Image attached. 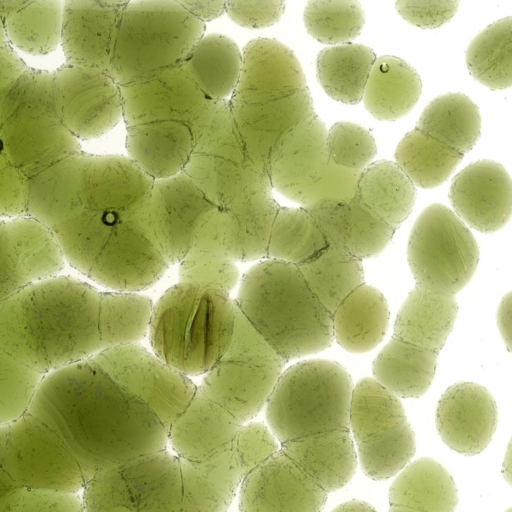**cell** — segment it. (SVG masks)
Masks as SVG:
<instances>
[{
    "mask_svg": "<svg viewBox=\"0 0 512 512\" xmlns=\"http://www.w3.org/2000/svg\"><path fill=\"white\" fill-rule=\"evenodd\" d=\"M28 413L94 474L166 450L168 443L167 430L153 411L92 358L44 375Z\"/></svg>",
    "mask_w": 512,
    "mask_h": 512,
    "instance_id": "cell-1",
    "label": "cell"
},
{
    "mask_svg": "<svg viewBox=\"0 0 512 512\" xmlns=\"http://www.w3.org/2000/svg\"><path fill=\"white\" fill-rule=\"evenodd\" d=\"M352 390L340 364L305 360L282 372L266 402L280 449L327 492L345 486L357 468L349 427Z\"/></svg>",
    "mask_w": 512,
    "mask_h": 512,
    "instance_id": "cell-2",
    "label": "cell"
},
{
    "mask_svg": "<svg viewBox=\"0 0 512 512\" xmlns=\"http://www.w3.org/2000/svg\"><path fill=\"white\" fill-rule=\"evenodd\" d=\"M101 292L56 275L0 302V349L46 375L101 351Z\"/></svg>",
    "mask_w": 512,
    "mask_h": 512,
    "instance_id": "cell-3",
    "label": "cell"
},
{
    "mask_svg": "<svg viewBox=\"0 0 512 512\" xmlns=\"http://www.w3.org/2000/svg\"><path fill=\"white\" fill-rule=\"evenodd\" d=\"M52 233L66 264L118 292L144 290L169 267L150 231L146 207L131 216L81 210Z\"/></svg>",
    "mask_w": 512,
    "mask_h": 512,
    "instance_id": "cell-4",
    "label": "cell"
},
{
    "mask_svg": "<svg viewBox=\"0 0 512 512\" xmlns=\"http://www.w3.org/2000/svg\"><path fill=\"white\" fill-rule=\"evenodd\" d=\"M237 309L287 363L333 341L332 315L296 265L265 259L241 278Z\"/></svg>",
    "mask_w": 512,
    "mask_h": 512,
    "instance_id": "cell-5",
    "label": "cell"
},
{
    "mask_svg": "<svg viewBox=\"0 0 512 512\" xmlns=\"http://www.w3.org/2000/svg\"><path fill=\"white\" fill-rule=\"evenodd\" d=\"M236 314L229 293L179 282L152 307L148 334L153 353L187 377L206 374L228 348Z\"/></svg>",
    "mask_w": 512,
    "mask_h": 512,
    "instance_id": "cell-6",
    "label": "cell"
},
{
    "mask_svg": "<svg viewBox=\"0 0 512 512\" xmlns=\"http://www.w3.org/2000/svg\"><path fill=\"white\" fill-rule=\"evenodd\" d=\"M205 25L179 1L128 2L114 47L111 76L128 85L180 66Z\"/></svg>",
    "mask_w": 512,
    "mask_h": 512,
    "instance_id": "cell-7",
    "label": "cell"
},
{
    "mask_svg": "<svg viewBox=\"0 0 512 512\" xmlns=\"http://www.w3.org/2000/svg\"><path fill=\"white\" fill-rule=\"evenodd\" d=\"M183 173L217 206L271 190L267 170L244 144L228 101L217 102L194 132V145Z\"/></svg>",
    "mask_w": 512,
    "mask_h": 512,
    "instance_id": "cell-8",
    "label": "cell"
},
{
    "mask_svg": "<svg viewBox=\"0 0 512 512\" xmlns=\"http://www.w3.org/2000/svg\"><path fill=\"white\" fill-rule=\"evenodd\" d=\"M285 363L237 309L231 342L198 388L243 425L266 405Z\"/></svg>",
    "mask_w": 512,
    "mask_h": 512,
    "instance_id": "cell-9",
    "label": "cell"
},
{
    "mask_svg": "<svg viewBox=\"0 0 512 512\" xmlns=\"http://www.w3.org/2000/svg\"><path fill=\"white\" fill-rule=\"evenodd\" d=\"M349 427L361 468L373 480L397 475L415 454V435L399 398L373 378L353 387Z\"/></svg>",
    "mask_w": 512,
    "mask_h": 512,
    "instance_id": "cell-10",
    "label": "cell"
},
{
    "mask_svg": "<svg viewBox=\"0 0 512 512\" xmlns=\"http://www.w3.org/2000/svg\"><path fill=\"white\" fill-rule=\"evenodd\" d=\"M407 259L416 285L455 296L474 275L479 248L464 222L446 206L434 203L412 227Z\"/></svg>",
    "mask_w": 512,
    "mask_h": 512,
    "instance_id": "cell-11",
    "label": "cell"
},
{
    "mask_svg": "<svg viewBox=\"0 0 512 512\" xmlns=\"http://www.w3.org/2000/svg\"><path fill=\"white\" fill-rule=\"evenodd\" d=\"M0 470L30 490L80 493L94 475L30 413L0 425Z\"/></svg>",
    "mask_w": 512,
    "mask_h": 512,
    "instance_id": "cell-12",
    "label": "cell"
},
{
    "mask_svg": "<svg viewBox=\"0 0 512 512\" xmlns=\"http://www.w3.org/2000/svg\"><path fill=\"white\" fill-rule=\"evenodd\" d=\"M91 358L123 389L144 402L167 433L197 390L187 376L137 343L102 350Z\"/></svg>",
    "mask_w": 512,
    "mask_h": 512,
    "instance_id": "cell-13",
    "label": "cell"
},
{
    "mask_svg": "<svg viewBox=\"0 0 512 512\" xmlns=\"http://www.w3.org/2000/svg\"><path fill=\"white\" fill-rule=\"evenodd\" d=\"M326 137L324 122L311 115L288 132L269 167L272 187L303 207L324 198L342 199L334 187L338 180L327 176L332 161Z\"/></svg>",
    "mask_w": 512,
    "mask_h": 512,
    "instance_id": "cell-14",
    "label": "cell"
},
{
    "mask_svg": "<svg viewBox=\"0 0 512 512\" xmlns=\"http://www.w3.org/2000/svg\"><path fill=\"white\" fill-rule=\"evenodd\" d=\"M120 90L127 127L174 122L195 132L217 103L203 94L182 65Z\"/></svg>",
    "mask_w": 512,
    "mask_h": 512,
    "instance_id": "cell-15",
    "label": "cell"
},
{
    "mask_svg": "<svg viewBox=\"0 0 512 512\" xmlns=\"http://www.w3.org/2000/svg\"><path fill=\"white\" fill-rule=\"evenodd\" d=\"M218 207L183 172L154 181L147 222L169 266L181 262L197 229Z\"/></svg>",
    "mask_w": 512,
    "mask_h": 512,
    "instance_id": "cell-16",
    "label": "cell"
},
{
    "mask_svg": "<svg viewBox=\"0 0 512 512\" xmlns=\"http://www.w3.org/2000/svg\"><path fill=\"white\" fill-rule=\"evenodd\" d=\"M328 492L281 449L239 486L240 512H322Z\"/></svg>",
    "mask_w": 512,
    "mask_h": 512,
    "instance_id": "cell-17",
    "label": "cell"
},
{
    "mask_svg": "<svg viewBox=\"0 0 512 512\" xmlns=\"http://www.w3.org/2000/svg\"><path fill=\"white\" fill-rule=\"evenodd\" d=\"M51 231L26 220L0 221V302L21 288L65 268Z\"/></svg>",
    "mask_w": 512,
    "mask_h": 512,
    "instance_id": "cell-18",
    "label": "cell"
},
{
    "mask_svg": "<svg viewBox=\"0 0 512 512\" xmlns=\"http://www.w3.org/2000/svg\"><path fill=\"white\" fill-rule=\"evenodd\" d=\"M497 417L496 401L486 388L459 382L442 394L436 409V428L450 449L474 456L491 442Z\"/></svg>",
    "mask_w": 512,
    "mask_h": 512,
    "instance_id": "cell-19",
    "label": "cell"
},
{
    "mask_svg": "<svg viewBox=\"0 0 512 512\" xmlns=\"http://www.w3.org/2000/svg\"><path fill=\"white\" fill-rule=\"evenodd\" d=\"M511 179L506 169L492 160H479L461 170L449 191L458 217L472 228L492 233L510 219Z\"/></svg>",
    "mask_w": 512,
    "mask_h": 512,
    "instance_id": "cell-20",
    "label": "cell"
},
{
    "mask_svg": "<svg viewBox=\"0 0 512 512\" xmlns=\"http://www.w3.org/2000/svg\"><path fill=\"white\" fill-rule=\"evenodd\" d=\"M228 102L245 146L267 171L288 132L315 114L308 88L271 101Z\"/></svg>",
    "mask_w": 512,
    "mask_h": 512,
    "instance_id": "cell-21",
    "label": "cell"
},
{
    "mask_svg": "<svg viewBox=\"0 0 512 512\" xmlns=\"http://www.w3.org/2000/svg\"><path fill=\"white\" fill-rule=\"evenodd\" d=\"M86 168V188L75 213L93 210L131 216L145 209L155 180L131 159L91 158Z\"/></svg>",
    "mask_w": 512,
    "mask_h": 512,
    "instance_id": "cell-22",
    "label": "cell"
},
{
    "mask_svg": "<svg viewBox=\"0 0 512 512\" xmlns=\"http://www.w3.org/2000/svg\"><path fill=\"white\" fill-rule=\"evenodd\" d=\"M306 88L295 54L277 40L259 38L244 48L239 81L230 101H269Z\"/></svg>",
    "mask_w": 512,
    "mask_h": 512,
    "instance_id": "cell-23",
    "label": "cell"
},
{
    "mask_svg": "<svg viewBox=\"0 0 512 512\" xmlns=\"http://www.w3.org/2000/svg\"><path fill=\"white\" fill-rule=\"evenodd\" d=\"M306 208L327 246L360 260L380 254L395 231L374 217L354 195L348 199L324 198Z\"/></svg>",
    "mask_w": 512,
    "mask_h": 512,
    "instance_id": "cell-24",
    "label": "cell"
},
{
    "mask_svg": "<svg viewBox=\"0 0 512 512\" xmlns=\"http://www.w3.org/2000/svg\"><path fill=\"white\" fill-rule=\"evenodd\" d=\"M241 426L197 387L187 407L170 426L168 442L178 459L202 462L228 450Z\"/></svg>",
    "mask_w": 512,
    "mask_h": 512,
    "instance_id": "cell-25",
    "label": "cell"
},
{
    "mask_svg": "<svg viewBox=\"0 0 512 512\" xmlns=\"http://www.w3.org/2000/svg\"><path fill=\"white\" fill-rule=\"evenodd\" d=\"M134 512H179L182 479L179 459L166 450L142 455L117 467Z\"/></svg>",
    "mask_w": 512,
    "mask_h": 512,
    "instance_id": "cell-26",
    "label": "cell"
},
{
    "mask_svg": "<svg viewBox=\"0 0 512 512\" xmlns=\"http://www.w3.org/2000/svg\"><path fill=\"white\" fill-rule=\"evenodd\" d=\"M193 145V130L174 122L128 127L126 137L131 160L154 180L183 172Z\"/></svg>",
    "mask_w": 512,
    "mask_h": 512,
    "instance_id": "cell-27",
    "label": "cell"
},
{
    "mask_svg": "<svg viewBox=\"0 0 512 512\" xmlns=\"http://www.w3.org/2000/svg\"><path fill=\"white\" fill-rule=\"evenodd\" d=\"M279 207L271 190L253 193L220 207L226 247L234 261L266 259Z\"/></svg>",
    "mask_w": 512,
    "mask_h": 512,
    "instance_id": "cell-28",
    "label": "cell"
},
{
    "mask_svg": "<svg viewBox=\"0 0 512 512\" xmlns=\"http://www.w3.org/2000/svg\"><path fill=\"white\" fill-rule=\"evenodd\" d=\"M457 487L437 461L423 457L408 463L389 491V512H454Z\"/></svg>",
    "mask_w": 512,
    "mask_h": 512,
    "instance_id": "cell-29",
    "label": "cell"
},
{
    "mask_svg": "<svg viewBox=\"0 0 512 512\" xmlns=\"http://www.w3.org/2000/svg\"><path fill=\"white\" fill-rule=\"evenodd\" d=\"M455 296L415 285L402 304L394 324V337L439 353L456 320Z\"/></svg>",
    "mask_w": 512,
    "mask_h": 512,
    "instance_id": "cell-30",
    "label": "cell"
},
{
    "mask_svg": "<svg viewBox=\"0 0 512 512\" xmlns=\"http://www.w3.org/2000/svg\"><path fill=\"white\" fill-rule=\"evenodd\" d=\"M389 309L383 294L362 284L353 290L332 314L333 338L346 351L365 353L384 338Z\"/></svg>",
    "mask_w": 512,
    "mask_h": 512,
    "instance_id": "cell-31",
    "label": "cell"
},
{
    "mask_svg": "<svg viewBox=\"0 0 512 512\" xmlns=\"http://www.w3.org/2000/svg\"><path fill=\"white\" fill-rule=\"evenodd\" d=\"M178 275L180 282L209 285L227 293L236 287L239 271L226 247L220 207L197 229L179 263Z\"/></svg>",
    "mask_w": 512,
    "mask_h": 512,
    "instance_id": "cell-32",
    "label": "cell"
},
{
    "mask_svg": "<svg viewBox=\"0 0 512 512\" xmlns=\"http://www.w3.org/2000/svg\"><path fill=\"white\" fill-rule=\"evenodd\" d=\"M421 91L417 71L404 60L385 55L375 60L362 99L374 118L394 121L412 110Z\"/></svg>",
    "mask_w": 512,
    "mask_h": 512,
    "instance_id": "cell-33",
    "label": "cell"
},
{
    "mask_svg": "<svg viewBox=\"0 0 512 512\" xmlns=\"http://www.w3.org/2000/svg\"><path fill=\"white\" fill-rule=\"evenodd\" d=\"M354 196L374 217L396 230L413 209L416 189L395 162L380 160L358 176Z\"/></svg>",
    "mask_w": 512,
    "mask_h": 512,
    "instance_id": "cell-34",
    "label": "cell"
},
{
    "mask_svg": "<svg viewBox=\"0 0 512 512\" xmlns=\"http://www.w3.org/2000/svg\"><path fill=\"white\" fill-rule=\"evenodd\" d=\"M181 65L209 100L223 102L238 84L242 54L231 39L211 34L197 42Z\"/></svg>",
    "mask_w": 512,
    "mask_h": 512,
    "instance_id": "cell-35",
    "label": "cell"
},
{
    "mask_svg": "<svg viewBox=\"0 0 512 512\" xmlns=\"http://www.w3.org/2000/svg\"><path fill=\"white\" fill-rule=\"evenodd\" d=\"M438 353L392 337L372 365L374 380L397 397L418 398L429 389Z\"/></svg>",
    "mask_w": 512,
    "mask_h": 512,
    "instance_id": "cell-36",
    "label": "cell"
},
{
    "mask_svg": "<svg viewBox=\"0 0 512 512\" xmlns=\"http://www.w3.org/2000/svg\"><path fill=\"white\" fill-rule=\"evenodd\" d=\"M415 128L464 156L480 137L481 116L467 95L447 93L425 107Z\"/></svg>",
    "mask_w": 512,
    "mask_h": 512,
    "instance_id": "cell-37",
    "label": "cell"
},
{
    "mask_svg": "<svg viewBox=\"0 0 512 512\" xmlns=\"http://www.w3.org/2000/svg\"><path fill=\"white\" fill-rule=\"evenodd\" d=\"M375 60L374 51L362 44L345 43L324 48L316 60L318 82L332 99L357 104L362 100Z\"/></svg>",
    "mask_w": 512,
    "mask_h": 512,
    "instance_id": "cell-38",
    "label": "cell"
},
{
    "mask_svg": "<svg viewBox=\"0 0 512 512\" xmlns=\"http://www.w3.org/2000/svg\"><path fill=\"white\" fill-rule=\"evenodd\" d=\"M297 267L331 315L353 290L364 283L361 260L329 246Z\"/></svg>",
    "mask_w": 512,
    "mask_h": 512,
    "instance_id": "cell-39",
    "label": "cell"
},
{
    "mask_svg": "<svg viewBox=\"0 0 512 512\" xmlns=\"http://www.w3.org/2000/svg\"><path fill=\"white\" fill-rule=\"evenodd\" d=\"M462 158L416 128L405 134L395 150L398 167L414 185L425 189L444 183Z\"/></svg>",
    "mask_w": 512,
    "mask_h": 512,
    "instance_id": "cell-40",
    "label": "cell"
},
{
    "mask_svg": "<svg viewBox=\"0 0 512 512\" xmlns=\"http://www.w3.org/2000/svg\"><path fill=\"white\" fill-rule=\"evenodd\" d=\"M152 307L151 299L137 292H101V351L142 340L148 334Z\"/></svg>",
    "mask_w": 512,
    "mask_h": 512,
    "instance_id": "cell-41",
    "label": "cell"
},
{
    "mask_svg": "<svg viewBox=\"0 0 512 512\" xmlns=\"http://www.w3.org/2000/svg\"><path fill=\"white\" fill-rule=\"evenodd\" d=\"M511 17L499 19L481 31L466 50V64L475 80L492 90L512 84Z\"/></svg>",
    "mask_w": 512,
    "mask_h": 512,
    "instance_id": "cell-42",
    "label": "cell"
},
{
    "mask_svg": "<svg viewBox=\"0 0 512 512\" xmlns=\"http://www.w3.org/2000/svg\"><path fill=\"white\" fill-rule=\"evenodd\" d=\"M327 247L315 220L306 207H279L266 259L299 265Z\"/></svg>",
    "mask_w": 512,
    "mask_h": 512,
    "instance_id": "cell-43",
    "label": "cell"
},
{
    "mask_svg": "<svg viewBox=\"0 0 512 512\" xmlns=\"http://www.w3.org/2000/svg\"><path fill=\"white\" fill-rule=\"evenodd\" d=\"M303 21L307 32L324 44H345L356 38L365 23L359 2L353 0L309 1Z\"/></svg>",
    "mask_w": 512,
    "mask_h": 512,
    "instance_id": "cell-44",
    "label": "cell"
},
{
    "mask_svg": "<svg viewBox=\"0 0 512 512\" xmlns=\"http://www.w3.org/2000/svg\"><path fill=\"white\" fill-rule=\"evenodd\" d=\"M44 375L0 349V425L26 414Z\"/></svg>",
    "mask_w": 512,
    "mask_h": 512,
    "instance_id": "cell-45",
    "label": "cell"
},
{
    "mask_svg": "<svg viewBox=\"0 0 512 512\" xmlns=\"http://www.w3.org/2000/svg\"><path fill=\"white\" fill-rule=\"evenodd\" d=\"M327 152L336 166L353 171H363L377 153L376 142L363 126L347 122H336L327 131Z\"/></svg>",
    "mask_w": 512,
    "mask_h": 512,
    "instance_id": "cell-46",
    "label": "cell"
},
{
    "mask_svg": "<svg viewBox=\"0 0 512 512\" xmlns=\"http://www.w3.org/2000/svg\"><path fill=\"white\" fill-rule=\"evenodd\" d=\"M279 449V443L270 429L258 422L243 424L230 446L242 480Z\"/></svg>",
    "mask_w": 512,
    "mask_h": 512,
    "instance_id": "cell-47",
    "label": "cell"
},
{
    "mask_svg": "<svg viewBox=\"0 0 512 512\" xmlns=\"http://www.w3.org/2000/svg\"><path fill=\"white\" fill-rule=\"evenodd\" d=\"M182 512H226L231 500L190 462L179 459Z\"/></svg>",
    "mask_w": 512,
    "mask_h": 512,
    "instance_id": "cell-48",
    "label": "cell"
},
{
    "mask_svg": "<svg viewBox=\"0 0 512 512\" xmlns=\"http://www.w3.org/2000/svg\"><path fill=\"white\" fill-rule=\"evenodd\" d=\"M81 492L84 512H134L119 468L95 473Z\"/></svg>",
    "mask_w": 512,
    "mask_h": 512,
    "instance_id": "cell-49",
    "label": "cell"
},
{
    "mask_svg": "<svg viewBox=\"0 0 512 512\" xmlns=\"http://www.w3.org/2000/svg\"><path fill=\"white\" fill-rule=\"evenodd\" d=\"M10 512H84L79 493L22 488Z\"/></svg>",
    "mask_w": 512,
    "mask_h": 512,
    "instance_id": "cell-50",
    "label": "cell"
},
{
    "mask_svg": "<svg viewBox=\"0 0 512 512\" xmlns=\"http://www.w3.org/2000/svg\"><path fill=\"white\" fill-rule=\"evenodd\" d=\"M459 1H397L400 16L414 26L433 29L444 25L457 12Z\"/></svg>",
    "mask_w": 512,
    "mask_h": 512,
    "instance_id": "cell-51",
    "label": "cell"
},
{
    "mask_svg": "<svg viewBox=\"0 0 512 512\" xmlns=\"http://www.w3.org/2000/svg\"><path fill=\"white\" fill-rule=\"evenodd\" d=\"M285 10L283 1H228L225 11L236 24L246 28H264L279 21Z\"/></svg>",
    "mask_w": 512,
    "mask_h": 512,
    "instance_id": "cell-52",
    "label": "cell"
},
{
    "mask_svg": "<svg viewBox=\"0 0 512 512\" xmlns=\"http://www.w3.org/2000/svg\"><path fill=\"white\" fill-rule=\"evenodd\" d=\"M179 3L201 22L213 20L225 11L222 1H179Z\"/></svg>",
    "mask_w": 512,
    "mask_h": 512,
    "instance_id": "cell-53",
    "label": "cell"
},
{
    "mask_svg": "<svg viewBox=\"0 0 512 512\" xmlns=\"http://www.w3.org/2000/svg\"><path fill=\"white\" fill-rule=\"evenodd\" d=\"M21 487L0 470V512H10Z\"/></svg>",
    "mask_w": 512,
    "mask_h": 512,
    "instance_id": "cell-54",
    "label": "cell"
},
{
    "mask_svg": "<svg viewBox=\"0 0 512 512\" xmlns=\"http://www.w3.org/2000/svg\"><path fill=\"white\" fill-rule=\"evenodd\" d=\"M497 323L501 336L510 350L511 346V293H507L497 311Z\"/></svg>",
    "mask_w": 512,
    "mask_h": 512,
    "instance_id": "cell-55",
    "label": "cell"
},
{
    "mask_svg": "<svg viewBox=\"0 0 512 512\" xmlns=\"http://www.w3.org/2000/svg\"><path fill=\"white\" fill-rule=\"evenodd\" d=\"M331 512H377L373 506L369 503L361 501V500H350L346 501L336 508H334Z\"/></svg>",
    "mask_w": 512,
    "mask_h": 512,
    "instance_id": "cell-56",
    "label": "cell"
},
{
    "mask_svg": "<svg viewBox=\"0 0 512 512\" xmlns=\"http://www.w3.org/2000/svg\"><path fill=\"white\" fill-rule=\"evenodd\" d=\"M510 444L507 447V451L503 461V475L508 484H511V452Z\"/></svg>",
    "mask_w": 512,
    "mask_h": 512,
    "instance_id": "cell-57",
    "label": "cell"
},
{
    "mask_svg": "<svg viewBox=\"0 0 512 512\" xmlns=\"http://www.w3.org/2000/svg\"><path fill=\"white\" fill-rule=\"evenodd\" d=\"M505 512H511V508L507 509Z\"/></svg>",
    "mask_w": 512,
    "mask_h": 512,
    "instance_id": "cell-58",
    "label": "cell"
}]
</instances>
